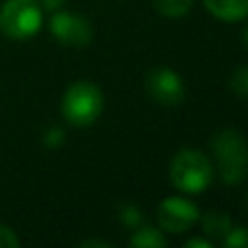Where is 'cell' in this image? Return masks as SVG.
<instances>
[{
    "label": "cell",
    "mask_w": 248,
    "mask_h": 248,
    "mask_svg": "<svg viewBox=\"0 0 248 248\" xmlns=\"http://www.w3.org/2000/svg\"><path fill=\"white\" fill-rule=\"evenodd\" d=\"M42 29L39 0H7L0 7V31L13 42H26Z\"/></svg>",
    "instance_id": "cell-4"
},
{
    "label": "cell",
    "mask_w": 248,
    "mask_h": 248,
    "mask_svg": "<svg viewBox=\"0 0 248 248\" xmlns=\"http://www.w3.org/2000/svg\"><path fill=\"white\" fill-rule=\"evenodd\" d=\"M216 168L205 153L196 148H183L172 157L170 181L183 194H201L214 183Z\"/></svg>",
    "instance_id": "cell-2"
},
{
    "label": "cell",
    "mask_w": 248,
    "mask_h": 248,
    "mask_svg": "<svg viewBox=\"0 0 248 248\" xmlns=\"http://www.w3.org/2000/svg\"><path fill=\"white\" fill-rule=\"evenodd\" d=\"M120 222L124 227H131V229H137L141 222H144V214L137 205H124L120 209Z\"/></svg>",
    "instance_id": "cell-13"
},
{
    "label": "cell",
    "mask_w": 248,
    "mask_h": 248,
    "mask_svg": "<svg viewBox=\"0 0 248 248\" xmlns=\"http://www.w3.org/2000/svg\"><path fill=\"white\" fill-rule=\"evenodd\" d=\"M78 246L81 248H113L111 242H105V240H85Z\"/></svg>",
    "instance_id": "cell-18"
},
{
    "label": "cell",
    "mask_w": 248,
    "mask_h": 248,
    "mask_svg": "<svg viewBox=\"0 0 248 248\" xmlns=\"http://www.w3.org/2000/svg\"><path fill=\"white\" fill-rule=\"evenodd\" d=\"M153 4L163 17L176 20V17H183L192 11L194 0H153Z\"/></svg>",
    "instance_id": "cell-11"
},
{
    "label": "cell",
    "mask_w": 248,
    "mask_h": 248,
    "mask_svg": "<svg viewBox=\"0 0 248 248\" xmlns=\"http://www.w3.org/2000/svg\"><path fill=\"white\" fill-rule=\"evenodd\" d=\"M128 244L133 248H166L168 240H166L161 229L140 227V231H135V235L128 240Z\"/></svg>",
    "instance_id": "cell-10"
},
{
    "label": "cell",
    "mask_w": 248,
    "mask_h": 248,
    "mask_svg": "<svg viewBox=\"0 0 248 248\" xmlns=\"http://www.w3.org/2000/svg\"><path fill=\"white\" fill-rule=\"evenodd\" d=\"M220 242L227 248H248V227H231Z\"/></svg>",
    "instance_id": "cell-12"
},
{
    "label": "cell",
    "mask_w": 248,
    "mask_h": 248,
    "mask_svg": "<svg viewBox=\"0 0 248 248\" xmlns=\"http://www.w3.org/2000/svg\"><path fill=\"white\" fill-rule=\"evenodd\" d=\"M50 33L55 35V39L59 44L72 48L87 46L92 42V37H94V29H92L90 20L72 11L55 13L50 20Z\"/></svg>",
    "instance_id": "cell-6"
},
{
    "label": "cell",
    "mask_w": 248,
    "mask_h": 248,
    "mask_svg": "<svg viewBox=\"0 0 248 248\" xmlns=\"http://www.w3.org/2000/svg\"><path fill=\"white\" fill-rule=\"evenodd\" d=\"M105 107L103 92L96 83L90 81H77L65 90L63 98H61V113H63L65 122L72 126L85 128L92 126L100 118Z\"/></svg>",
    "instance_id": "cell-3"
},
{
    "label": "cell",
    "mask_w": 248,
    "mask_h": 248,
    "mask_svg": "<svg viewBox=\"0 0 248 248\" xmlns=\"http://www.w3.org/2000/svg\"><path fill=\"white\" fill-rule=\"evenodd\" d=\"M146 94L163 107H174L185 98V83L172 68H157L146 77Z\"/></svg>",
    "instance_id": "cell-7"
},
{
    "label": "cell",
    "mask_w": 248,
    "mask_h": 248,
    "mask_svg": "<svg viewBox=\"0 0 248 248\" xmlns=\"http://www.w3.org/2000/svg\"><path fill=\"white\" fill-rule=\"evenodd\" d=\"M244 44H246V48H248V26H246V31H244Z\"/></svg>",
    "instance_id": "cell-20"
},
{
    "label": "cell",
    "mask_w": 248,
    "mask_h": 248,
    "mask_svg": "<svg viewBox=\"0 0 248 248\" xmlns=\"http://www.w3.org/2000/svg\"><path fill=\"white\" fill-rule=\"evenodd\" d=\"M20 246V237L16 235L11 227L0 224V248H17Z\"/></svg>",
    "instance_id": "cell-15"
},
{
    "label": "cell",
    "mask_w": 248,
    "mask_h": 248,
    "mask_svg": "<svg viewBox=\"0 0 248 248\" xmlns=\"http://www.w3.org/2000/svg\"><path fill=\"white\" fill-rule=\"evenodd\" d=\"M63 140H65V133H63V128H59V126H50L46 131V135H44V144H46L48 148H59V146L63 144Z\"/></svg>",
    "instance_id": "cell-16"
},
{
    "label": "cell",
    "mask_w": 248,
    "mask_h": 248,
    "mask_svg": "<svg viewBox=\"0 0 248 248\" xmlns=\"http://www.w3.org/2000/svg\"><path fill=\"white\" fill-rule=\"evenodd\" d=\"M65 0H39V4H42L44 9H57L59 4H63Z\"/></svg>",
    "instance_id": "cell-19"
},
{
    "label": "cell",
    "mask_w": 248,
    "mask_h": 248,
    "mask_svg": "<svg viewBox=\"0 0 248 248\" xmlns=\"http://www.w3.org/2000/svg\"><path fill=\"white\" fill-rule=\"evenodd\" d=\"M201 220V209L196 202L183 196H170L159 202L157 209V222L159 229L172 235L185 233Z\"/></svg>",
    "instance_id": "cell-5"
},
{
    "label": "cell",
    "mask_w": 248,
    "mask_h": 248,
    "mask_svg": "<svg viewBox=\"0 0 248 248\" xmlns=\"http://www.w3.org/2000/svg\"><path fill=\"white\" fill-rule=\"evenodd\" d=\"M202 233L211 240H222L229 231H231L233 222L224 211H209V214L202 216Z\"/></svg>",
    "instance_id": "cell-9"
},
{
    "label": "cell",
    "mask_w": 248,
    "mask_h": 248,
    "mask_svg": "<svg viewBox=\"0 0 248 248\" xmlns=\"http://www.w3.org/2000/svg\"><path fill=\"white\" fill-rule=\"evenodd\" d=\"M207 11L222 22H240L248 17V0H202Z\"/></svg>",
    "instance_id": "cell-8"
},
{
    "label": "cell",
    "mask_w": 248,
    "mask_h": 248,
    "mask_svg": "<svg viewBox=\"0 0 248 248\" xmlns=\"http://www.w3.org/2000/svg\"><path fill=\"white\" fill-rule=\"evenodd\" d=\"M187 248H214V242L207 240V237H192V240L185 242Z\"/></svg>",
    "instance_id": "cell-17"
},
{
    "label": "cell",
    "mask_w": 248,
    "mask_h": 248,
    "mask_svg": "<svg viewBox=\"0 0 248 248\" xmlns=\"http://www.w3.org/2000/svg\"><path fill=\"white\" fill-rule=\"evenodd\" d=\"M231 87L240 98H246L248 100V65H242L233 72L231 77Z\"/></svg>",
    "instance_id": "cell-14"
},
{
    "label": "cell",
    "mask_w": 248,
    "mask_h": 248,
    "mask_svg": "<svg viewBox=\"0 0 248 248\" xmlns=\"http://www.w3.org/2000/svg\"><path fill=\"white\" fill-rule=\"evenodd\" d=\"M211 153L218 161L224 185H237L248 174V144L237 128H222L211 137Z\"/></svg>",
    "instance_id": "cell-1"
}]
</instances>
